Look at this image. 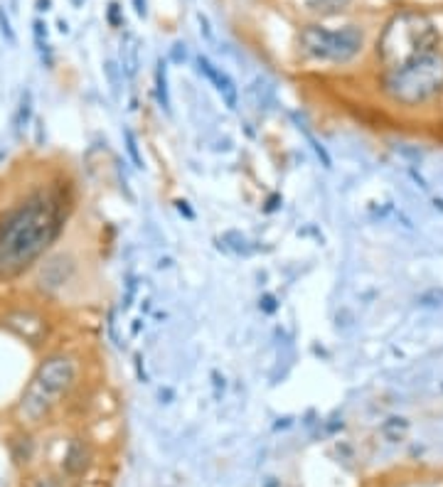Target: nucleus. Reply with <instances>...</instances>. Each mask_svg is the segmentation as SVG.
Masks as SVG:
<instances>
[{
    "label": "nucleus",
    "mask_w": 443,
    "mask_h": 487,
    "mask_svg": "<svg viewBox=\"0 0 443 487\" xmlns=\"http://www.w3.org/2000/svg\"><path fill=\"white\" fill-rule=\"evenodd\" d=\"M38 50H40V57H42V64L52 69L54 59H52V50H50V45L47 42H38Z\"/></svg>",
    "instance_id": "21"
},
{
    "label": "nucleus",
    "mask_w": 443,
    "mask_h": 487,
    "mask_svg": "<svg viewBox=\"0 0 443 487\" xmlns=\"http://www.w3.org/2000/svg\"><path fill=\"white\" fill-rule=\"evenodd\" d=\"M158 396H161L163 403H170V399H173V391H170V389H161V394H158Z\"/></svg>",
    "instance_id": "29"
},
{
    "label": "nucleus",
    "mask_w": 443,
    "mask_h": 487,
    "mask_svg": "<svg viewBox=\"0 0 443 487\" xmlns=\"http://www.w3.org/2000/svg\"><path fill=\"white\" fill-rule=\"evenodd\" d=\"M121 59H123V67H126L128 74H133L138 64V40L133 38V35H126V42H123V47H121Z\"/></svg>",
    "instance_id": "13"
},
{
    "label": "nucleus",
    "mask_w": 443,
    "mask_h": 487,
    "mask_svg": "<svg viewBox=\"0 0 443 487\" xmlns=\"http://www.w3.org/2000/svg\"><path fill=\"white\" fill-rule=\"evenodd\" d=\"M57 28H59V33H62V35L69 33V25H67V20H59V23H57Z\"/></svg>",
    "instance_id": "32"
},
{
    "label": "nucleus",
    "mask_w": 443,
    "mask_h": 487,
    "mask_svg": "<svg viewBox=\"0 0 443 487\" xmlns=\"http://www.w3.org/2000/svg\"><path fill=\"white\" fill-rule=\"evenodd\" d=\"M69 273H71L69 258L57 256L42 266V278H40V281H42V286H47V288H59V286H64V281L69 278Z\"/></svg>",
    "instance_id": "9"
},
{
    "label": "nucleus",
    "mask_w": 443,
    "mask_h": 487,
    "mask_svg": "<svg viewBox=\"0 0 443 487\" xmlns=\"http://www.w3.org/2000/svg\"><path fill=\"white\" fill-rule=\"evenodd\" d=\"M212 379H214V386H217V389H219V386H222V389H224V377H219V372H217V369L212 372Z\"/></svg>",
    "instance_id": "28"
},
{
    "label": "nucleus",
    "mask_w": 443,
    "mask_h": 487,
    "mask_svg": "<svg viewBox=\"0 0 443 487\" xmlns=\"http://www.w3.org/2000/svg\"><path fill=\"white\" fill-rule=\"evenodd\" d=\"M30 121H33V91L25 89L20 96L18 111H15V133H23L30 126Z\"/></svg>",
    "instance_id": "10"
},
{
    "label": "nucleus",
    "mask_w": 443,
    "mask_h": 487,
    "mask_svg": "<svg viewBox=\"0 0 443 487\" xmlns=\"http://www.w3.org/2000/svg\"><path fill=\"white\" fill-rule=\"evenodd\" d=\"M109 23H111V28H121V25H123L121 5H118V3H111L109 5Z\"/></svg>",
    "instance_id": "19"
},
{
    "label": "nucleus",
    "mask_w": 443,
    "mask_h": 487,
    "mask_svg": "<svg viewBox=\"0 0 443 487\" xmlns=\"http://www.w3.org/2000/svg\"><path fill=\"white\" fill-rule=\"evenodd\" d=\"M436 45H439V33L426 15L399 13L384 28L377 42V55L387 69H396L406 62L436 52Z\"/></svg>",
    "instance_id": "3"
},
{
    "label": "nucleus",
    "mask_w": 443,
    "mask_h": 487,
    "mask_svg": "<svg viewBox=\"0 0 443 487\" xmlns=\"http://www.w3.org/2000/svg\"><path fill=\"white\" fill-rule=\"evenodd\" d=\"M123 141H126V153L131 155L133 165H136L138 170H143V168H146V165H143V155H141V150H138L136 133H133L131 128H123Z\"/></svg>",
    "instance_id": "14"
},
{
    "label": "nucleus",
    "mask_w": 443,
    "mask_h": 487,
    "mask_svg": "<svg viewBox=\"0 0 443 487\" xmlns=\"http://www.w3.org/2000/svg\"><path fill=\"white\" fill-rule=\"evenodd\" d=\"M5 325H8L18 338L30 342V345H40V340L45 338V323L33 313L8 315V318H5Z\"/></svg>",
    "instance_id": "7"
},
{
    "label": "nucleus",
    "mask_w": 443,
    "mask_h": 487,
    "mask_svg": "<svg viewBox=\"0 0 443 487\" xmlns=\"http://www.w3.org/2000/svg\"><path fill=\"white\" fill-rule=\"evenodd\" d=\"M197 23H200V33L205 35L207 42H214V33H212V25H209V18L202 13H197Z\"/></svg>",
    "instance_id": "17"
},
{
    "label": "nucleus",
    "mask_w": 443,
    "mask_h": 487,
    "mask_svg": "<svg viewBox=\"0 0 443 487\" xmlns=\"http://www.w3.org/2000/svg\"><path fill=\"white\" fill-rule=\"evenodd\" d=\"M35 8H38L40 13H47V10L52 8V0H38V3H35Z\"/></svg>",
    "instance_id": "27"
},
{
    "label": "nucleus",
    "mask_w": 443,
    "mask_h": 487,
    "mask_svg": "<svg viewBox=\"0 0 443 487\" xmlns=\"http://www.w3.org/2000/svg\"><path fill=\"white\" fill-rule=\"evenodd\" d=\"M76 382V360L64 352L47 357L38 372L33 374L30 384L25 386L23 399L18 403V416L23 423L35 426L59 403V399L74 386Z\"/></svg>",
    "instance_id": "2"
},
{
    "label": "nucleus",
    "mask_w": 443,
    "mask_h": 487,
    "mask_svg": "<svg viewBox=\"0 0 443 487\" xmlns=\"http://www.w3.org/2000/svg\"><path fill=\"white\" fill-rule=\"evenodd\" d=\"M33 33H35V42H47V25L42 20H35L33 23Z\"/></svg>",
    "instance_id": "20"
},
{
    "label": "nucleus",
    "mask_w": 443,
    "mask_h": 487,
    "mask_svg": "<svg viewBox=\"0 0 443 487\" xmlns=\"http://www.w3.org/2000/svg\"><path fill=\"white\" fill-rule=\"evenodd\" d=\"M185 57H188V50H185V42H175L173 50H170V59L175 62V64H183Z\"/></svg>",
    "instance_id": "18"
},
{
    "label": "nucleus",
    "mask_w": 443,
    "mask_h": 487,
    "mask_svg": "<svg viewBox=\"0 0 443 487\" xmlns=\"http://www.w3.org/2000/svg\"><path fill=\"white\" fill-rule=\"evenodd\" d=\"M0 35H3L5 42H8L10 47L18 45V35H15L13 25H10V18H8V13H5V8H0Z\"/></svg>",
    "instance_id": "15"
},
{
    "label": "nucleus",
    "mask_w": 443,
    "mask_h": 487,
    "mask_svg": "<svg viewBox=\"0 0 443 487\" xmlns=\"http://www.w3.org/2000/svg\"><path fill=\"white\" fill-rule=\"evenodd\" d=\"M141 328H143V320H133V325H131V335H138V333H141Z\"/></svg>",
    "instance_id": "30"
},
{
    "label": "nucleus",
    "mask_w": 443,
    "mask_h": 487,
    "mask_svg": "<svg viewBox=\"0 0 443 487\" xmlns=\"http://www.w3.org/2000/svg\"><path fill=\"white\" fill-rule=\"evenodd\" d=\"M306 138L311 141V146H313V150H316L318 158L323 160V168H333V160H330V155H328V150L323 148V143L316 141V138H313V133H308V131H306Z\"/></svg>",
    "instance_id": "16"
},
{
    "label": "nucleus",
    "mask_w": 443,
    "mask_h": 487,
    "mask_svg": "<svg viewBox=\"0 0 443 487\" xmlns=\"http://www.w3.org/2000/svg\"><path fill=\"white\" fill-rule=\"evenodd\" d=\"M303 8L308 13H316V15H333L340 13L343 8H347L350 0H301Z\"/></svg>",
    "instance_id": "11"
},
{
    "label": "nucleus",
    "mask_w": 443,
    "mask_h": 487,
    "mask_svg": "<svg viewBox=\"0 0 443 487\" xmlns=\"http://www.w3.org/2000/svg\"><path fill=\"white\" fill-rule=\"evenodd\" d=\"M197 64H200V71H202V74L214 84V89L219 91V96H222V101L226 103V108L234 111L236 101H239V89H236V84L231 81V76L226 74V71H222L219 67H214L212 62L202 55L197 57Z\"/></svg>",
    "instance_id": "6"
},
{
    "label": "nucleus",
    "mask_w": 443,
    "mask_h": 487,
    "mask_svg": "<svg viewBox=\"0 0 443 487\" xmlns=\"http://www.w3.org/2000/svg\"><path fill=\"white\" fill-rule=\"evenodd\" d=\"M259 308L261 310H264V313H276V310H278V305H276V298H274V295H264V298H261L259 300Z\"/></svg>",
    "instance_id": "22"
},
{
    "label": "nucleus",
    "mask_w": 443,
    "mask_h": 487,
    "mask_svg": "<svg viewBox=\"0 0 443 487\" xmlns=\"http://www.w3.org/2000/svg\"><path fill=\"white\" fill-rule=\"evenodd\" d=\"M136 374H138V379H141V382H148L146 369L141 367V355H136Z\"/></svg>",
    "instance_id": "26"
},
{
    "label": "nucleus",
    "mask_w": 443,
    "mask_h": 487,
    "mask_svg": "<svg viewBox=\"0 0 443 487\" xmlns=\"http://www.w3.org/2000/svg\"><path fill=\"white\" fill-rule=\"evenodd\" d=\"M168 67L163 59H158L156 64V96H158V103H161V108L166 113H170V96H168Z\"/></svg>",
    "instance_id": "12"
},
{
    "label": "nucleus",
    "mask_w": 443,
    "mask_h": 487,
    "mask_svg": "<svg viewBox=\"0 0 443 487\" xmlns=\"http://www.w3.org/2000/svg\"><path fill=\"white\" fill-rule=\"evenodd\" d=\"M38 126V143H42V136H45V128H42V121H38L35 123Z\"/></svg>",
    "instance_id": "31"
},
{
    "label": "nucleus",
    "mask_w": 443,
    "mask_h": 487,
    "mask_svg": "<svg viewBox=\"0 0 443 487\" xmlns=\"http://www.w3.org/2000/svg\"><path fill=\"white\" fill-rule=\"evenodd\" d=\"M91 463V448L86 440L74 438L69 445H67V453H64V470L69 475H81Z\"/></svg>",
    "instance_id": "8"
},
{
    "label": "nucleus",
    "mask_w": 443,
    "mask_h": 487,
    "mask_svg": "<svg viewBox=\"0 0 443 487\" xmlns=\"http://www.w3.org/2000/svg\"><path fill=\"white\" fill-rule=\"evenodd\" d=\"M133 10H136L138 18H146V15H148V0H133Z\"/></svg>",
    "instance_id": "25"
},
{
    "label": "nucleus",
    "mask_w": 443,
    "mask_h": 487,
    "mask_svg": "<svg viewBox=\"0 0 443 487\" xmlns=\"http://www.w3.org/2000/svg\"><path fill=\"white\" fill-rule=\"evenodd\" d=\"M384 91L391 101L416 106L443 91V55L429 52V55L411 59L406 64L389 69L384 76Z\"/></svg>",
    "instance_id": "4"
},
{
    "label": "nucleus",
    "mask_w": 443,
    "mask_h": 487,
    "mask_svg": "<svg viewBox=\"0 0 443 487\" xmlns=\"http://www.w3.org/2000/svg\"><path fill=\"white\" fill-rule=\"evenodd\" d=\"M298 45H301L303 55L311 57V59L345 64V62L359 55L364 45V35L355 25L340 30H328L323 25H308L298 35Z\"/></svg>",
    "instance_id": "5"
},
{
    "label": "nucleus",
    "mask_w": 443,
    "mask_h": 487,
    "mask_svg": "<svg viewBox=\"0 0 443 487\" xmlns=\"http://www.w3.org/2000/svg\"><path fill=\"white\" fill-rule=\"evenodd\" d=\"M62 205L35 195L0 222V278L15 276L38 261L62 231Z\"/></svg>",
    "instance_id": "1"
},
{
    "label": "nucleus",
    "mask_w": 443,
    "mask_h": 487,
    "mask_svg": "<svg viewBox=\"0 0 443 487\" xmlns=\"http://www.w3.org/2000/svg\"><path fill=\"white\" fill-rule=\"evenodd\" d=\"M175 205H178V212H180V214H185L190 222L195 219V212L190 210V205H188V202H185V200H178V202H175Z\"/></svg>",
    "instance_id": "24"
},
{
    "label": "nucleus",
    "mask_w": 443,
    "mask_h": 487,
    "mask_svg": "<svg viewBox=\"0 0 443 487\" xmlns=\"http://www.w3.org/2000/svg\"><path fill=\"white\" fill-rule=\"evenodd\" d=\"M71 3H74V8H81V5H84V0H71Z\"/></svg>",
    "instance_id": "33"
},
{
    "label": "nucleus",
    "mask_w": 443,
    "mask_h": 487,
    "mask_svg": "<svg viewBox=\"0 0 443 487\" xmlns=\"http://www.w3.org/2000/svg\"><path fill=\"white\" fill-rule=\"evenodd\" d=\"M104 69H106V74H109V81H111V89H113V94H116L118 91V76H116V64H113V62H106L104 64Z\"/></svg>",
    "instance_id": "23"
}]
</instances>
